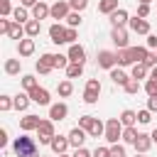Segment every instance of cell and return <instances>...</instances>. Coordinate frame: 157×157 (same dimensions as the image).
Here are the masks:
<instances>
[{"instance_id":"6da1fadb","label":"cell","mask_w":157,"mask_h":157,"mask_svg":"<svg viewBox=\"0 0 157 157\" xmlns=\"http://www.w3.org/2000/svg\"><path fill=\"white\" fill-rule=\"evenodd\" d=\"M12 150H15L17 157H37V142H34V137H29V135L15 137Z\"/></svg>"},{"instance_id":"7a4b0ae2","label":"cell","mask_w":157,"mask_h":157,"mask_svg":"<svg viewBox=\"0 0 157 157\" xmlns=\"http://www.w3.org/2000/svg\"><path fill=\"white\" fill-rule=\"evenodd\" d=\"M123 123H120V118H110L108 123H105V140L110 142V145H118V140H123Z\"/></svg>"},{"instance_id":"3957f363","label":"cell","mask_w":157,"mask_h":157,"mask_svg":"<svg viewBox=\"0 0 157 157\" xmlns=\"http://www.w3.org/2000/svg\"><path fill=\"white\" fill-rule=\"evenodd\" d=\"M54 120H42L39 128H37V137H39V145H52L54 140Z\"/></svg>"},{"instance_id":"277c9868","label":"cell","mask_w":157,"mask_h":157,"mask_svg":"<svg viewBox=\"0 0 157 157\" xmlns=\"http://www.w3.org/2000/svg\"><path fill=\"white\" fill-rule=\"evenodd\" d=\"M96 59H98V66H101V69H108V71H110V69H115V64H118L115 52H108V49H101Z\"/></svg>"},{"instance_id":"5b68a950","label":"cell","mask_w":157,"mask_h":157,"mask_svg":"<svg viewBox=\"0 0 157 157\" xmlns=\"http://www.w3.org/2000/svg\"><path fill=\"white\" fill-rule=\"evenodd\" d=\"M66 137H69V145L78 150V147H83V142H86L88 132H86L83 128H78V125H76V128H71V130H69V135H66Z\"/></svg>"},{"instance_id":"8992f818","label":"cell","mask_w":157,"mask_h":157,"mask_svg":"<svg viewBox=\"0 0 157 157\" xmlns=\"http://www.w3.org/2000/svg\"><path fill=\"white\" fill-rule=\"evenodd\" d=\"M69 12H71V5H69V2H64V0H56V2L52 5L49 17H52V20H66V17H69Z\"/></svg>"},{"instance_id":"52a82bcc","label":"cell","mask_w":157,"mask_h":157,"mask_svg":"<svg viewBox=\"0 0 157 157\" xmlns=\"http://www.w3.org/2000/svg\"><path fill=\"white\" fill-rule=\"evenodd\" d=\"M110 39L118 49H128V29L125 27H113L110 29Z\"/></svg>"},{"instance_id":"ba28073f","label":"cell","mask_w":157,"mask_h":157,"mask_svg":"<svg viewBox=\"0 0 157 157\" xmlns=\"http://www.w3.org/2000/svg\"><path fill=\"white\" fill-rule=\"evenodd\" d=\"M34 69H37V74H42V76L52 74V69H54V54H42L39 61L34 64Z\"/></svg>"},{"instance_id":"9c48e42d","label":"cell","mask_w":157,"mask_h":157,"mask_svg":"<svg viewBox=\"0 0 157 157\" xmlns=\"http://www.w3.org/2000/svg\"><path fill=\"white\" fill-rule=\"evenodd\" d=\"M49 39H52L54 44H66V27H61L59 22H54V25L49 27Z\"/></svg>"},{"instance_id":"30bf717a","label":"cell","mask_w":157,"mask_h":157,"mask_svg":"<svg viewBox=\"0 0 157 157\" xmlns=\"http://www.w3.org/2000/svg\"><path fill=\"white\" fill-rule=\"evenodd\" d=\"M66 115H69V105H66V103H54V105H49V120L59 123V120H64Z\"/></svg>"},{"instance_id":"8fae6325","label":"cell","mask_w":157,"mask_h":157,"mask_svg":"<svg viewBox=\"0 0 157 157\" xmlns=\"http://www.w3.org/2000/svg\"><path fill=\"white\" fill-rule=\"evenodd\" d=\"M128 25H130V29H132L135 34H150V22H147V20H142V17H137V15H135V17H130V22H128Z\"/></svg>"},{"instance_id":"7c38bea8","label":"cell","mask_w":157,"mask_h":157,"mask_svg":"<svg viewBox=\"0 0 157 157\" xmlns=\"http://www.w3.org/2000/svg\"><path fill=\"white\" fill-rule=\"evenodd\" d=\"M69 61L71 64H83L86 61V49L81 44H71L69 47Z\"/></svg>"},{"instance_id":"4fadbf2b","label":"cell","mask_w":157,"mask_h":157,"mask_svg":"<svg viewBox=\"0 0 157 157\" xmlns=\"http://www.w3.org/2000/svg\"><path fill=\"white\" fill-rule=\"evenodd\" d=\"M29 98H32V103H37V105H49V91L42 88V86H37L34 91H29Z\"/></svg>"},{"instance_id":"5bb4252c","label":"cell","mask_w":157,"mask_h":157,"mask_svg":"<svg viewBox=\"0 0 157 157\" xmlns=\"http://www.w3.org/2000/svg\"><path fill=\"white\" fill-rule=\"evenodd\" d=\"M130 22V15H128V10H123V7H118L113 15H110V25L113 27H125Z\"/></svg>"},{"instance_id":"9a60e30c","label":"cell","mask_w":157,"mask_h":157,"mask_svg":"<svg viewBox=\"0 0 157 157\" xmlns=\"http://www.w3.org/2000/svg\"><path fill=\"white\" fill-rule=\"evenodd\" d=\"M150 147H152V135L140 132V135H137V140H135V152H137V155H145Z\"/></svg>"},{"instance_id":"2e32d148","label":"cell","mask_w":157,"mask_h":157,"mask_svg":"<svg viewBox=\"0 0 157 157\" xmlns=\"http://www.w3.org/2000/svg\"><path fill=\"white\" fill-rule=\"evenodd\" d=\"M49 12H52V7H49L47 2H42V0H39V2L32 7V20H39V22H42V20H47V17H49Z\"/></svg>"},{"instance_id":"e0dca14e","label":"cell","mask_w":157,"mask_h":157,"mask_svg":"<svg viewBox=\"0 0 157 157\" xmlns=\"http://www.w3.org/2000/svg\"><path fill=\"white\" fill-rule=\"evenodd\" d=\"M39 123H42V120H39V115H32V113H29V115H25V118H20V128H22L25 132L37 130V128H39Z\"/></svg>"},{"instance_id":"ac0fdd59","label":"cell","mask_w":157,"mask_h":157,"mask_svg":"<svg viewBox=\"0 0 157 157\" xmlns=\"http://www.w3.org/2000/svg\"><path fill=\"white\" fill-rule=\"evenodd\" d=\"M52 152L54 155H64L66 150H69V137H61V135H54V140H52Z\"/></svg>"},{"instance_id":"d6986e66","label":"cell","mask_w":157,"mask_h":157,"mask_svg":"<svg viewBox=\"0 0 157 157\" xmlns=\"http://www.w3.org/2000/svg\"><path fill=\"white\" fill-rule=\"evenodd\" d=\"M17 52H20V56H32L34 54V39L27 37V39L17 42Z\"/></svg>"},{"instance_id":"ffe728a7","label":"cell","mask_w":157,"mask_h":157,"mask_svg":"<svg viewBox=\"0 0 157 157\" xmlns=\"http://www.w3.org/2000/svg\"><path fill=\"white\" fill-rule=\"evenodd\" d=\"M7 37H10V39H17V42H22V39H25V25H20V22H15V20H12V25H10V29H7Z\"/></svg>"},{"instance_id":"44dd1931","label":"cell","mask_w":157,"mask_h":157,"mask_svg":"<svg viewBox=\"0 0 157 157\" xmlns=\"http://www.w3.org/2000/svg\"><path fill=\"white\" fill-rule=\"evenodd\" d=\"M115 56H118V66H132V64H135V59H132V54H130V47H128V49H118Z\"/></svg>"},{"instance_id":"7402d4cb","label":"cell","mask_w":157,"mask_h":157,"mask_svg":"<svg viewBox=\"0 0 157 157\" xmlns=\"http://www.w3.org/2000/svg\"><path fill=\"white\" fill-rule=\"evenodd\" d=\"M120 123H123V128H135V123H137V113L130 110V108H125V110L120 113Z\"/></svg>"},{"instance_id":"603a6c76","label":"cell","mask_w":157,"mask_h":157,"mask_svg":"<svg viewBox=\"0 0 157 157\" xmlns=\"http://www.w3.org/2000/svg\"><path fill=\"white\" fill-rule=\"evenodd\" d=\"M147 76H150V69H147V66H145L142 61H140V64H132L130 78H137V81H140V78H147Z\"/></svg>"},{"instance_id":"cb8c5ba5","label":"cell","mask_w":157,"mask_h":157,"mask_svg":"<svg viewBox=\"0 0 157 157\" xmlns=\"http://www.w3.org/2000/svg\"><path fill=\"white\" fill-rule=\"evenodd\" d=\"M128 78H130V76H128L123 69H110V81H113L115 86H125Z\"/></svg>"},{"instance_id":"d4e9b609","label":"cell","mask_w":157,"mask_h":157,"mask_svg":"<svg viewBox=\"0 0 157 157\" xmlns=\"http://www.w3.org/2000/svg\"><path fill=\"white\" fill-rule=\"evenodd\" d=\"M115 10H118V0H101V2H98V12H103V15H108V17H110Z\"/></svg>"},{"instance_id":"484cf974","label":"cell","mask_w":157,"mask_h":157,"mask_svg":"<svg viewBox=\"0 0 157 157\" xmlns=\"http://www.w3.org/2000/svg\"><path fill=\"white\" fill-rule=\"evenodd\" d=\"M12 103H15L17 110H27V105L32 103V98H29V93H17V96L12 98Z\"/></svg>"},{"instance_id":"4316f807","label":"cell","mask_w":157,"mask_h":157,"mask_svg":"<svg viewBox=\"0 0 157 157\" xmlns=\"http://www.w3.org/2000/svg\"><path fill=\"white\" fill-rule=\"evenodd\" d=\"M130 54H132V59H135V64H140V61H145V59L150 56V52H147V47H130Z\"/></svg>"},{"instance_id":"83f0119b","label":"cell","mask_w":157,"mask_h":157,"mask_svg":"<svg viewBox=\"0 0 157 157\" xmlns=\"http://www.w3.org/2000/svg\"><path fill=\"white\" fill-rule=\"evenodd\" d=\"M39 29H42V22H39V20H29V22L25 25V34H27V37H37Z\"/></svg>"},{"instance_id":"f1b7e54d","label":"cell","mask_w":157,"mask_h":157,"mask_svg":"<svg viewBox=\"0 0 157 157\" xmlns=\"http://www.w3.org/2000/svg\"><path fill=\"white\" fill-rule=\"evenodd\" d=\"M20 59H7L5 61V74H10V76H17L20 74Z\"/></svg>"},{"instance_id":"f546056e","label":"cell","mask_w":157,"mask_h":157,"mask_svg":"<svg viewBox=\"0 0 157 157\" xmlns=\"http://www.w3.org/2000/svg\"><path fill=\"white\" fill-rule=\"evenodd\" d=\"M101 135H105V125L96 118V120H93V125H91V130H88V137H101Z\"/></svg>"},{"instance_id":"4dcf8cb0","label":"cell","mask_w":157,"mask_h":157,"mask_svg":"<svg viewBox=\"0 0 157 157\" xmlns=\"http://www.w3.org/2000/svg\"><path fill=\"white\" fill-rule=\"evenodd\" d=\"M12 17H15V22H20V25H27V22H29V15H27V7H15V12H12Z\"/></svg>"},{"instance_id":"1f68e13d","label":"cell","mask_w":157,"mask_h":157,"mask_svg":"<svg viewBox=\"0 0 157 157\" xmlns=\"http://www.w3.org/2000/svg\"><path fill=\"white\" fill-rule=\"evenodd\" d=\"M56 91H59V96H61V98H66V96H71V93H74V83L66 78V81H61V83L56 86Z\"/></svg>"},{"instance_id":"d6a6232c","label":"cell","mask_w":157,"mask_h":157,"mask_svg":"<svg viewBox=\"0 0 157 157\" xmlns=\"http://www.w3.org/2000/svg\"><path fill=\"white\" fill-rule=\"evenodd\" d=\"M81 74H83V64H69L66 66V76L69 78H78Z\"/></svg>"},{"instance_id":"836d02e7","label":"cell","mask_w":157,"mask_h":157,"mask_svg":"<svg viewBox=\"0 0 157 157\" xmlns=\"http://www.w3.org/2000/svg\"><path fill=\"white\" fill-rule=\"evenodd\" d=\"M37 86H39V83H37V78H34L32 74H27V76H22V88H25L27 93H29V91H34Z\"/></svg>"},{"instance_id":"e575fe53","label":"cell","mask_w":157,"mask_h":157,"mask_svg":"<svg viewBox=\"0 0 157 157\" xmlns=\"http://www.w3.org/2000/svg\"><path fill=\"white\" fill-rule=\"evenodd\" d=\"M137 135H140V132H137L135 128H125V130H123V142H128V145H135Z\"/></svg>"},{"instance_id":"d590c367","label":"cell","mask_w":157,"mask_h":157,"mask_svg":"<svg viewBox=\"0 0 157 157\" xmlns=\"http://www.w3.org/2000/svg\"><path fill=\"white\" fill-rule=\"evenodd\" d=\"M69 64V54H54V69H66Z\"/></svg>"},{"instance_id":"8d00e7d4","label":"cell","mask_w":157,"mask_h":157,"mask_svg":"<svg viewBox=\"0 0 157 157\" xmlns=\"http://www.w3.org/2000/svg\"><path fill=\"white\" fill-rule=\"evenodd\" d=\"M123 88H125V93L135 96V93H140V81H137V78H128V83H125Z\"/></svg>"},{"instance_id":"74e56055","label":"cell","mask_w":157,"mask_h":157,"mask_svg":"<svg viewBox=\"0 0 157 157\" xmlns=\"http://www.w3.org/2000/svg\"><path fill=\"white\" fill-rule=\"evenodd\" d=\"M66 25L76 29V27L81 25V12H74V10H71V12H69V17H66Z\"/></svg>"},{"instance_id":"f35d334b","label":"cell","mask_w":157,"mask_h":157,"mask_svg":"<svg viewBox=\"0 0 157 157\" xmlns=\"http://www.w3.org/2000/svg\"><path fill=\"white\" fill-rule=\"evenodd\" d=\"M93 120H96L93 115H81V118H78V128H83V130L88 132V130H91V125H93Z\"/></svg>"},{"instance_id":"ab89813d","label":"cell","mask_w":157,"mask_h":157,"mask_svg":"<svg viewBox=\"0 0 157 157\" xmlns=\"http://www.w3.org/2000/svg\"><path fill=\"white\" fill-rule=\"evenodd\" d=\"M69 5H71L74 12H83L88 7V0H69Z\"/></svg>"},{"instance_id":"60d3db41","label":"cell","mask_w":157,"mask_h":157,"mask_svg":"<svg viewBox=\"0 0 157 157\" xmlns=\"http://www.w3.org/2000/svg\"><path fill=\"white\" fill-rule=\"evenodd\" d=\"M10 108H15L12 98H10V96H0V110H2V113H7Z\"/></svg>"},{"instance_id":"b9f144b4","label":"cell","mask_w":157,"mask_h":157,"mask_svg":"<svg viewBox=\"0 0 157 157\" xmlns=\"http://www.w3.org/2000/svg\"><path fill=\"white\" fill-rule=\"evenodd\" d=\"M15 10H12V5H10V0H0V15L2 17H10Z\"/></svg>"},{"instance_id":"7bdbcfd3","label":"cell","mask_w":157,"mask_h":157,"mask_svg":"<svg viewBox=\"0 0 157 157\" xmlns=\"http://www.w3.org/2000/svg\"><path fill=\"white\" fill-rule=\"evenodd\" d=\"M145 93L152 98V96H157V81H152V78H147L145 81Z\"/></svg>"},{"instance_id":"ee69618b","label":"cell","mask_w":157,"mask_h":157,"mask_svg":"<svg viewBox=\"0 0 157 157\" xmlns=\"http://www.w3.org/2000/svg\"><path fill=\"white\" fill-rule=\"evenodd\" d=\"M150 120H152V110H137V123L147 125Z\"/></svg>"},{"instance_id":"f6af8a7d","label":"cell","mask_w":157,"mask_h":157,"mask_svg":"<svg viewBox=\"0 0 157 157\" xmlns=\"http://www.w3.org/2000/svg\"><path fill=\"white\" fill-rule=\"evenodd\" d=\"M76 39H78V32L74 27H66V44H76Z\"/></svg>"},{"instance_id":"bcb514c9","label":"cell","mask_w":157,"mask_h":157,"mask_svg":"<svg viewBox=\"0 0 157 157\" xmlns=\"http://www.w3.org/2000/svg\"><path fill=\"white\" fill-rule=\"evenodd\" d=\"M86 91H96V93H101V81H98V78H88V81H86Z\"/></svg>"},{"instance_id":"7dc6e473","label":"cell","mask_w":157,"mask_h":157,"mask_svg":"<svg viewBox=\"0 0 157 157\" xmlns=\"http://www.w3.org/2000/svg\"><path fill=\"white\" fill-rule=\"evenodd\" d=\"M98 96H101V93H96V91H83V101H86V103H96Z\"/></svg>"},{"instance_id":"c3c4849f","label":"cell","mask_w":157,"mask_h":157,"mask_svg":"<svg viewBox=\"0 0 157 157\" xmlns=\"http://www.w3.org/2000/svg\"><path fill=\"white\" fill-rule=\"evenodd\" d=\"M142 64H145L147 69H155V66H157V54H155V52H150V56H147Z\"/></svg>"},{"instance_id":"681fc988","label":"cell","mask_w":157,"mask_h":157,"mask_svg":"<svg viewBox=\"0 0 157 157\" xmlns=\"http://www.w3.org/2000/svg\"><path fill=\"white\" fill-rule=\"evenodd\" d=\"M110 157H125V147L123 145H113L110 147Z\"/></svg>"},{"instance_id":"f907efd6","label":"cell","mask_w":157,"mask_h":157,"mask_svg":"<svg viewBox=\"0 0 157 157\" xmlns=\"http://www.w3.org/2000/svg\"><path fill=\"white\" fill-rule=\"evenodd\" d=\"M93 157H110V147H96Z\"/></svg>"},{"instance_id":"816d5d0a","label":"cell","mask_w":157,"mask_h":157,"mask_svg":"<svg viewBox=\"0 0 157 157\" xmlns=\"http://www.w3.org/2000/svg\"><path fill=\"white\" fill-rule=\"evenodd\" d=\"M147 15H150V5H137V17H142V20H145Z\"/></svg>"},{"instance_id":"f5cc1de1","label":"cell","mask_w":157,"mask_h":157,"mask_svg":"<svg viewBox=\"0 0 157 157\" xmlns=\"http://www.w3.org/2000/svg\"><path fill=\"white\" fill-rule=\"evenodd\" d=\"M10 25H12V20H7V17H2V20H0V32H2V34H7V29H10Z\"/></svg>"},{"instance_id":"db71d44e","label":"cell","mask_w":157,"mask_h":157,"mask_svg":"<svg viewBox=\"0 0 157 157\" xmlns=\"http://www.w3.org/2000/svg\"><path fill=\"white\" fill-rule=\"evenodd\" d=\"M71 157H93V152H88L86 147H78V150H76V152H74Z\"/></svg>"},{"instance_id":"11a10c76","label":"cell","mask_w":157,"mask_h":157,"mask_svg":"<svg viewBox=\"0 0 157 157\" xmlns=\"http://www.w3.org/2000/svg\"><path fill=\"white\" fill-rule=\"evenodd\" d=\"M147 47L150 49H157V34H147Z\"/></svg>"},{"instance_id":"9f6ffc18","label":"cell","mask_w":157,"mask_h":157,"mask_svg":"<svg viewBox=\"0 0 157 157\" xmlns=\"http://www.w3.org/2000/svg\"><path fill=\"white\" fill-rule=\"evenodd\" d=\"M147 110H152V113H157V96H152V98L147 101Z\"/></svg>"},{"instance_id":"6f0895ef","label":"cell","mask_w":157,"mask_h":157,"mask_svg":"<svg viewBox=\"0 0 157 157\" xmlns=\"http://www.w3.org/2000/svg\"><path fill=\"white\" fill-rule=\"evenodd\" d=\"M0 147H7V130H0Z\"/></svg>"},{"instance_id":"680465c9","label":"cell","mask_w":157,"mask_h":157,"mask_svg":"<svg viewBox=\"0 0 157 157\" xmlns=\"http://www.w3.org/2000/svg\"><path fill=\"white\" fill-rule=\"evenodd\" d=\"M39 0H22V7H34Z\"/></svg>"},{"instance_id":"91938a15","label":"cell","mask_w":157,"mask_h":157,"mask_svg":"<svg viewBox=\"0 0 157 157\" xmlns=\"http://www.w3.org/2000/svg\"><path fill=\"white\" fill-rule=\"evenodd\" d=\"M150 78H152V81H157V66H155V69H150Z\"/></svg>"},{"instance_id":"94428289","label":"cell","mask_w":157,"mask_h":157,"mask_svg":"<svg viewBox=\"0 0 157 157\" xmlns=\"http://www.w3.org/2000/svg\"><path fill=\"white\" fill-rule=\"evenodd\" d=\"M150 135H152V142H157V128H155V130H152Z\"/></svg>"},{"instance_id":"6125c7cd","label":"cell","mask_w":157,"mask_h":157,"mask_svg":"<svg viewBox=\"0 0 157 157\" xmlns=\"http://www.w3.org/2000/svg\"><path fill=\"white\" fill-rule=\"evenodd\" d=\"M150 2H152V0H140V5H150Z\"/></svg>"},{"instance_id":"be15d7a7","label":"cell","mask_w":157,"mask_h":157,"mask_svg":"<svg viewBox=\"0 0 157 157\" xmlns=\"http://www.w3.org/2000/svg\"><path fill=\"white\" fill-rule=\"evenodd\" d=\"M59 157H71V155H66V152H64V155H59Z\"/></svg>"},{"instance_id":"e7e4bbea","label":"cell","mask_w":157,"mask_h":157,"mask_svg":"<svg viewBox=\"0 0 157 157\" xmlns=\"http://www.w3.org/2000/svg\"><path fill=\"white\" fill-rule=\"evenodd\" d=\"M135 157H145V155H137V152H135Z\"/></svg>"},{"instance_id":"03108f58","label":"cell","mask_w":157,"mask_h":157,"mask_svg":"<svg viewBox=\"0 0 157 157\" xmlns=\"http://www.w3.org/2000/svg\"><path fill=\"white\" fill-rule=\"evenodd\" d=\"M155 54H157V49H155Z\"/></svg>"}]
</instances>
